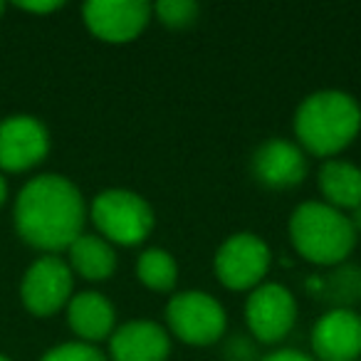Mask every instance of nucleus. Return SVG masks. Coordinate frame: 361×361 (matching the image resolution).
I'll list each match as a JSON object with an SVG mask.
<instances>
[{"mask_svg": "<svg viewBox=\"0 0 361 361\" xmlns=\"http://www.w3.org/2000/svg\"><path fill=\"white\" fill-rule=\"evenodd\" d=\"M87 206L70 178L45 173L25 183L16 203V228L32 247L57 252L82 235Z\"/></svg>", "mask_w": 361, "mask_h": 361, "instance_id": "obj_1", "label": "nucleus"}, {"mask_svg": "<svg viewBox=\"0 0 361 361\" xmlns=\"http://www.w3.org/2000/svg\"><path fill=\"white\" fill-rule=\"evenodd\" d=\"M295 139L307 156L336 159L361 131V106L349 92L319 90L300 102L295 111Z\"/></svg>", "mask_w": 361, "mask_h": 361, "instance_id": "obj_2", "label": "nucleus"}, {"mask_svg": "<svg viewBox=\"0 0 361 361\" xmlns=\"http://www.w3.org/2000/svg\"><path fill=\"white\" fill-rule=\"evenodd\" d=\"M290 243L297 255L319 267H336L354 252L356 231L349 216L324 201H305L292 211Z\"/></svg>", "mask_w": 361, "mask_h": 361, "instance_id": "obj_3", "label": "nucleus"}, {"mask_svg": "<svg viewBox=\"0 0 361 361\" xmlns=\"http://www.w3.org/2000/svg\"><path fill=\"white\" fill-rule=\"evenodd\" d=\"M92 223L111 245H141L154 233L156 216L151 203L129 188H106L97 193L90 208Z\"/></svg>", "mask_w": 361, "mask_h": 361, "instance_id": "obj_4", "label": "nucleus"}, {"mask_svg": "<svg viewBox=\"0 0 361 361\" xmlns=\"http://www.w3.org/2000/svg\"><path fill=\"white\" fill-rule=\"evenodd\" d=\"M228 326L226 307L203 290L176 292L166 305V329L188 346H211Z\"/></svg>", "mask_w": 361, "mask_h": 361, "instance_id": "obj_5", "label": "nucleus"}, {"mask_svg": "<svg viewBox=\"0 0 361 361\" xmlns=\"http://www.w3.org/2000/svg\"><path fill=\"white\" fill-rule=\"evenodd\" d=\"M272 265V250L255 233H233L218 245L213 270L223 287L233 292H252L265 282Z\"/></svg>", "mask_w": 361, "mask_h": 361, "instance_id": "obj_6", "label": "nucleus"}, {"mask_svg": "<svg viewBox=\"0 0 361 361\" xmlns=\"http://www.w3.org/2000/svg\"><path fill=\"white\" fill-rule=\"evenodd\" d=\"M245 322L262 344H280L297 324V300L280 282H262L245 300Z\"/></svg>", "mask_w": 361, "mask_h": 361, "instance_id": "obj_7", "label": "nucleus"}, {"mask_svg": "<svg viewBox=\"0 0 361 361\" xmlns=\"http://www.w3.org/2000/svg\"><path fill=\"white\" fill-rule=\"evenodd\" d=\"M82 18L102 42L124 45L149 27L154 13L146 0H90L82 8Z\"/></svg>", "mask_w": 361, "mask_h": 361, "instance_id": "obj_8", "label": "nucleus"}, {"mask_svg": "<svg viewBox=\"0 0 361 361\" xmlns=\"http://www.w3.org/2000/svg\"><path fill=\"white\" fill-rule=\"evenodd\" d=\"M307 154L297 141L275 139L260 144L250 156V173L262 188L270 191H290L297 188L307 176Z\"/></svg>", "mask_w": 361, "mask_h": 361, "instance_id": "obj_9", "label": "nucleus"}, {"mask_svg": "<svg viewBox=\"0 0 361 361\" xmlns=\"http://www.w3.org/2000/svg\"><path fill=\"white\" fill-rule=\"evenodd\" d=\"M72 282V270L65 260L55 255L40 257L23 277V302L35 317H50L70 305Z\"/></svg>", "mask_w": 361, "mask_h": 361, "instance_id": "obj_10", "label": "nucleus"}, {"mask_svg": "<svg viewBox=\"0 0 361 361\" xmlns=\"http://www.w3.org/2000/svg\"><path fill=\"white\" fill-rule=\"evenodd\" d=\"M314 361H361V314L349 307H334L312 326Z\"/></svg>", "mask_w": 361, "mask_h": 361, "instance_id": "obj_11", "label": "nucleus"}, {"mask_svg": "<svg viewBox=\"0 0 361 361\" xmlns=\"http://www.w3.org/2000/svg\"><path fill=\"white\" fill-rule=\"evenodd\" d=\"M50 151L47 129L35 116H11L0 124V169L27 171Z\"/></svg>", "mask_w": 361, "mask_h": 361, "instance_id": "obj_12", "label": "nucleus"}, {"mask_svg": "<svg viewBox=\"0 0 361 361\" xmlns=\"http://www.w3.org/2000/svg\"><path fill=\"white\" fill-rule=\"evenodd\" d=\"M171 354V334L151 319H131L109 336L111 361H166Z\"/></svg>", "mask_w": 361, "mask_h": 361, "instance_id": "obj_13", "label": "nucleus"}, {"mask_svg": "<svg viewBox=\"0 0 361 361\" xmlns=\"http://www.w3.org/2000/svg\"><path fill=\"white\" fill-rule=\"evenodd\" d=\"M67 322L82 341L94 344L114 334L116 312L102 292H80L67 305Z\"/></svg>", "mask_w": 361, "mask_h": 361, "instance_id": "obj_14", "label": "nucleus"}, {"mask_svg": "<svg viewBox=\"0 0 361 361\" xmlns=\"http://www.w3.org/2000/svg\"><path fill=\"white\" fill-rule=\"evenodd\" d=\"M317 188L326 206L349 216L356 206H361V169L344 159L324 161L317 173Z\"/></svg>", "mask_w": 361, "mask_h": 361, "instance_id": "obj_15", "label": "nucleus"}, {"mask_svg": "<svg viewBox=\"0 0 361 361\" xmlns=\"http://www.w3.org/2000/svg\"><path fill=\"white\" fill-rule=\"evenodd\" d=\"M70 270L90 282H104L116 272L114 245L104 238L82 233L70 247Z\"/></svg>", "mask_w": 361, "mask_h": 361, "instance_id": "obj_16", "label": "nucleus"}, {"mask_svg": "<svg viewBox=\"0 0 361 361\" xmlns=\"http://www.w3.org/2000/svg\"><path fill=\"white\" fill-rule=\"evenodd\" d=\"M136 280L151 292H173L178 282V262L164 247H146L136 257Z\"/></svg>", "mask_w": 361, "mask_h": 361, "instance_id": "obj_17", "label": "nucleus"}, {"mask_svg": "<svg viewBox=\"0 0 361 361\" xmlns=\"http://www.w3.org/2000/svg\"><path fill=\"white\" fill-rule=\"evenodd\" d=\"M151 13H154V18L164 27L186 30V27H191L198 20L201 6L193 3V0H159L156 6H151Z\"/></svg>", "mask_w": 361, "mask_h": 361, "instance_id": "obj_18", "label": "nucleus"}, {"mask_svg": "<svg viewBox=\"0 0 361 361\" xmlns=\"http://www.w3.org/2000/svg\"><path fill=\"white\" fill-rule=\"evenodd\" d=\"M40 361H106L104 354L94 344L87 341H67L55 349H50Z\"/></svg>", "mask_w": 361, "mask_h": 361, "instance_id": "obj_19", "label": "nucleus"}, {"mask_svg": "<svg viewBox=\"0 0 361 361\" xmlns=\"http://www.w3.org/2000/svg\"><path fill=\"white\" fill-rule=\"evenodd\" d=\"M260 361H314V356L305 354V351H297V349H277Z\"/></svg>", "mask_w": 361, "mask_h": 361, "instance_id": "obj_20", "label": "nucleus"}, {"mask_svg": "<svg viewBox=\"0 0 361 361\" xmlns=\"http://www.w3.org/2000/svg\"><path fill=\"white\" fill-rule=\"evenodd\" d=\"M16 6L27 13H52V11H60L62 3L60 0H37V3H16Z\"/></svg>", "mask_w": 361, "mask_h": 361, "instance_id": "obj_21", "label": "nucleus"}, {"mask_svg": "<svg viewBox=\"0 0 361 361\" xmlns=\"http://www.w3.org/2000/svg\"><path fill=\"white\" fill-rule=\"evenodd\" d=\"M349 221H351V226H354L356 235H361V206H356L354 211L349 213Z\"/></svg>", "mask_w": 361, "mask_h": 361, "instance_id": "obj_22", "label": "nucleus"}, {"mask_svg": "<svg viewBox=\"0 0 361 361\" xmlns=\"http://www.w3.org/2000/svg\"><path fill=\"white\" fill-rule=\"evenodd\" d=\"M6 196H8V186H6V180H3V176H0V206H3Z\"/></svg>", "mask_w": 361, "mask_h": 361, "instance_id": "obj_23", "label": "nucleus"}, {"mask_svg": "<svg viewBox=\"0 0 361 361\" xmlns=\"http://www.w3.org/2000/svg\"><path fill=\"white\" fill-rule=\"evenodd\" d=\"M0 361H11V359H8V356H3V354H0Z\"/></svg>", "mask_w": 361, "mask_h": 361, "instance_id": "obj_24", "label": "nucleus"}, {"mask_svg": "<svg viewBox=\"0 0 361 361\" xmlns=\"http://www.w3.org/2000/svg\"><path fill=\"white\" fill-rule=\"evenodd\" d=\"M3 11H6V6H3V3H0V16H3Z\"/></svg>", "mask_w": 361, "mask_h": 361, "instance_id": "obj_25", "label": "nucleus"}]
</instances>
